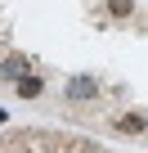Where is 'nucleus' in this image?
Returning a JSON list of instances; mask_svg holds the SVG:
<instances>
[{
    "label": "nucleus",
    "mask_w": 148,
    "mask_h": 153,
    "mask_svg": "<svg viewBox=\"0 0 148 153\" xmlns=\"http://www.w3.org/2000/svg\"><path fill=\"white\" fill-rule=\"evenodd\" d=\"M67 104H85V99H94L99 95V81L94 76H85V72H77V76H67Z\"/></svg>",
    "instance_id": "nucleus-1"
},
{
    "label": "nucleus",
    "mask_w": 148,
    "mask_h": 153,
    "mask_svg": "<svg viewBox=\"0 0 148 153\" xmlns=\"http://www.w3.org/2000/svg\"><path fill=\"white\" fill-rule=\"evenodd\" d=\"M112 126L126 131V135H144V131H148V117H144V113H117Z\"/></svg>",
    "instance_id": "nucleus-2"
},
{
    "label": "nucleus",
    "mask_w": 148,
    "mask_h": 153,
    "mask_svg": "<svg viewBox=\"0 0 148 153\" xmlns=\"http://www.w3.org/2000/svg\"><path fill=\"white\" fill-rule=\"evenodd\" d=\"M40 90H45L40 76H32V72H23V76H18V99H36Z\"/></svg>",
    "instance_id": "nucleus-3"
},
{
    "label": "nucleus",
    "mask_w": 148,
    "mask_h": 153,
    "mask_svg": "<svg viewBox=\"0 0 148 153\" xmlns=\"http://www.w3.org/2000/svg\"><path fill=\"white\" fill-rule=\"evenodd\" d=\"M23 72H27V63H23V59H5V63H0V76H5V81H18Z\"/></svg>",
    "instance_id": "nucleus-4"
},
{
    "label": "nucleus",
    "mask_w": 148,
    "mask_h": 153,
    "mask_svg": "<svg viewBox=\"0 0 148 153\" xmlns=\"http://www.w3.org/2000/svg\"><path fill=\"white\" fill-rule=\"evenodd\" d=\"M108 9H112V14H117V18H126V14H130V9H135V0H108Z\"/></svg>",
    "instance_id": "nucleus-5"
},
{
    "label": "nucleus",
    "mask_w": 148,
    "mask_h": 153,
    "mask_svg": "<svg viewBox=\"0 0 148 153\" xmlns=\"http://www.w3.org/2000/svg\"><path fill=\"white\" fill-rule=\"evenodd\" d=\"M0 122H5V108H0Z\"/></svg>",
    "instance_id": "nucleus-6"
}]
</instances>
